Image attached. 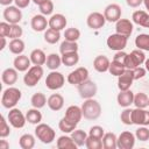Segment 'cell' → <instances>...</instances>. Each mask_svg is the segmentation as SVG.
<instances>
[{
  "label": "cell",
  "instance_id": "obj_1",
  "mask_svg": "<svg viewBox=\"0 0 149 149\" xmlns=\"http://www.w3.org/2000/svg\"><path fill=\"white\" fill-rule=\"evenodd\" d=\"M101 105L98 100L91 98V99H85L83 105H81V112H83V118L86 120H97L101 115Z\"/></svg>",
  "mask_w": 149,
  "mask_h": 149
},
{
  "label": "cell",
  "instance_id": "obj_2",
  "mask_svg": "<svg viewBox=\"0 0 149 149\" xmlns=\"http://www.w3.org/2000/svg\"><path fill=\"white\" fill-rule=\"evenodd\" d=\"M22 93L17 87L8 86L6 90H3L1 95V105L2 107L10 109L17 105V102L21 100Z\"/></svg>",
  "mask_w": 149,
  "mask_h": 149
},
{
  "label": "cell",
  "instance_id": "obj_3",
  "mask_svg": "<svg viewBox=\"0 0 149 149\" xmlns=\"http://www.w3.org/2000/svg\"><path fill=\"white\" fill-rule=\"evenodd\" d=\"M35 136L37 140H40L42 143L44 144H50L55 141L56 137V132L54 130V128L47 123H38L35 127Z\"/></svg>",
  "mask_w": 149,
  "mask_h": 149
},
{
  "label": "cell",
  "instance_id": "obj_4",
  "mask_svg": "<svg viewBox=\"0 0 149 149\" xmlns=\"http://www.w3.org/2000/svg\"><path fill=\"white\" fill-rule=\"evenodd\" d=\"M43 68L42 65H31L27 71L26 74L23 76V83L28 87H34L37 85V83L42 79L43 77Z\"/></svg>",
  "mask_w": 149,
  "mask_h": 149
},
{
  "label": "cell",
  "instance_id": "obj_5",
  "mask_svg": "<svg viewBox=\"0 0 149 149\" xmlns=\"http://www.w3.org/2000/svg\"><path fill=\"white\" fill-rule=\"evenodd\" d=\"M144 62H146V55H144L143 50L135 49L130 54H127L123 64H125L126 69H135V68L144 64Z\"/></svg>",
  "mask_w": 149,
  "mask_h": 149
},
{
  "label": "cell",
  "instance_id": "obj_6",
  "mask_svg": "<svg viewBox=\"0 0 149 149\" xmlns=\"http://www.w3.org/2000/svg\"><path fill=\"white\" fill-rule=\"evenodd\" d=\"M65 84V77L63 76V73L54 70L50 73H48L47 78H45V86L48 90L51 91H57L59 88H62Z\"/></svg>",
  "mask_w": 149,
  "mask_h": 149
},
{
  "label": "cell",
  "instance_id": "obj_7",
  "mask_svg": "<svg viewBox=\"0 0 149 149\" xmlns=\"http://www.w3.org/2000/svg\"><path fill=\"white\" fill-rule=\"evenodd\" d=\"M78 93L80 95L81 99H91V98H94V95L97 94L98 92V86L97 84L91 80V79H86L85 81L80 83L78 86Z\"/></svg>",
  "mask_w": 149,
  "mask_h": 149
},
{
  "label": "cell",
  "instance_id": "obj_8",
  "mask_svg": "<svg viewBox=\"0 0 149 149\" xmlns=\"http://www.w3.org/2000/svg\"><path fill=\"white\" fill-rule=\"evenodd\" d=\"M7 120L9 122V125L16 129H20V128H23L26 122H27V119H26V114H23L19 108L16 107H13L9 109L8 114H7Z\"/></svg>",
  "mask_w": 149,
  "mask_h": 149
},
{
  "label": "cell",
  "instance_id": "obj_9",
  "mask_svg": "<svg viewBox=\"0 0 149 149\" xmlns=\"http://www.w3.org/2000/svg\"><path fill=\"white\" fill-rule=\"evenodd\" d=\"M127 42H128V37H126L121 34H118V33L111 34L106 40V44H107L108 49L114 50V51L123 50L127 47Z\"/></svg>",
  "mask_w": 149,
  "mask_h": 149
},
{
  "label": "cell",
  "instance_id": "obj_10",
  "mask_svg": "<svg viewBox=\"0 0 149 149\" xmlns=\"http://www.w3.org/2000/svg\"><path fill=\"white\" fill-rule=\"evenodd\" d=\"M86 79H88V70L86 68H84V66H79V68L74 69L66 77V80H68L69 84L77 85V86L80 83L85 81Z\"/></svg>",
  "mask_w": 149,
  "mask_h": 149
},
{
  "label": "cell",
  "instance_id": "obj_11",
  "mask_svg": "<svg viewBox=\"0 0 149 149\" xmlns=\"http://www.w3.org/2000/svg\"><path fill=\"white\" fill-rule=\"evenodd\" d=\"M3 19L5 21H7L10 24H15L19 23L22 20V12L21 8L16 7V6H6V8L3 9Z\"/></svg>",
  "mask_w": 149,
  "mask_h": 149
},
{
  "label": "cell",
  "instance_id": "obj_12",
  "mask_svg": "<svg viewBox=\"0 0 149 149\" xmlns=\"http://www.w3.org/2000/svg\"><path fill=\"white\" fill-rule=\"evenodd\" d=\"M105 23H106V19H105L104 14L100 12H92L86 17L87 27L93 30H98V29L102 28L105 26Z\"/></svg>",
  "mask_w": 149,
  "mask_h": 149
},
{
  "label": "cell",
  "instance_id": "obj_13",
  "mask_svg": "<svg viewBox=\"0 0 149 149\" xmlns=\"http://www.w3.org/2000/svg\"><path fill=\"white\" fill-rule=\"evenodd\" d=\"M132 122L137 126H149V111L135 107L132 111Z\"/></svg>",
  "mask_w": 149,
  "mask_h": 149
},
{
  "label": "cell",
  "instance_id": "obj_14",
  "mask_svg": "<svg viewBox=\"0 0 149 149\" xmlns=\"http://www.w3.org/2000/svg\"><path fill=\"white\" fill-rule=\"evenodd\" d=\"M135 134L132 132L125 130L118 136V148L119 149H132L135 146Z\"/></svg>",
  "mask_w": 149,
  "mask_h": 149
},
{
  "label": "cell",
  "instance_id": "obj_15",
  "mask_svg": "<svg viewBox=\"0 0 149 149\" xmlns=\"http://www.w3.org/2000/svg\"><path fill=\"white\" fill-rule=\"evenodd\" d=\"M121 7L118 3H109L104 9V16L108 22H116L121 19Z\"/></svg>",
  "mask_w": 149,
  "mask_h": 149
},
{
  "label": "cell",
  "instance_id": "obj_16",
  "mask_svg": "<svg viewBox=\"0 0 149 149\" xmlns=\"http://www.w3.org/2000/svg\"><path fill=\"white\" fill-rule=\"evenodd\" d=\"M133 81H134L133 70L132 69H126L125 72L118 77V88L120 91L129 90L130 86L133 85Z\"/></svg>",
  "mask_w": 149,
  "mask_h": 149
},
{
  "label": "cell",
  "instance_id": "obj_17",
  "mask_svg": "<svg viewBox=\"0 0 149 149\" xmlns=\"http://www.w3.org/2000/svg\"><path fill=\"white\" fill-rule=\"evenodd\" d=\"M64 118H65L69 122H71V123H73V125L77 126V125L79 123V121L81 120V118H83L81 107H79V106H77V105H71V106H69V107L66 108V111H65Z\"/></svg>",
  "mask_w": 149,
  "mask_h": 149
},
{
  "label": "cell",
  "instance_id": "obj_18",
  "mask_svg": "<svg viewBox=\"0 0 149 149\" xmlns=\"http://www.w3.org/2000/svg\"><path fill=\"white\" fill-rule=\"evenodd\" d=\"M30 27L34 31H37V33L45 31L47 27H49V20H47V16L43 14H36L31 17Z\"/></svg>",
  "mask_w": 149,
  "mask_h": 149
},
{
  "label": "cell",
  "instance_id": "obj_19",
  "mask_svg": "<svg viewBox=\"0 0 149 149\" xmlns=\"http://www.w3.org/2000/svg\"><path fill=\"white\" fill-rule=\"evenodd\" d=\"M133 22L128 19H120L119 21L115 22V30L118 34H121L126 37H130L133 33Z\"/></svg>",
  "mask_w": 149,
  "mask_h": 149
},
{
  "label": "cell",
  "instance_id": "obj_20",
  "mask_svg": "<svg viewBox=\"0 0 149 149\" xmlns=\"http://www.w3.org/2000/svg\"><path fill=\"white\" fill-rule=\"evenodd\" d=\"M66 24H68V20L65 17V15H63L61 13L52 14L49 19V28H52V29L61 31V30L65 29Z\"/></svg>",
  "mask_w": 149,
  "mask_h": 149
},
{
  "label": "cell",
  "instance_id": "obj_21",
  "mask_svg": "<svg viewBox=\"0 0 149 149\" xmlns=\"http://www.w3.org/2000/svg\"><path fill=\"white\" fill-rule=\"evenodd\" d=\"M31 61H30V57L21 54V55H16V57L14 58L13 61V65L14 68L19 71V72H26L31 65Z\"/></svg>",
  "mask_w": 149,
  "mask_h": 149
},
{
  "label": "cell",
  "instance_id": "obj_22",
  "mask_svg": "<svg viewBox=\"0 0 149 149\" xmlns=\"http://www.w3.org/2000/svg\"><path fill=\"white\" fill-rule=\"evenodd\" d=\"M17 70L15 68H7L1 73V80L5 85L13 86L17 81Z\"/></svg>",
  "mask_w": 149,
  "mask_h": 149
},
{
  "label": "cell",
  "instance_id": "obj_23",
  "mask_svg": "<svg viewBox=\"0 0 149 149\" xmlns=\"http://www.w3.org/2000/svg\"><path fill=\"white\" fill-rule=\"evenodd\" d=\"M47 105L48 107L51 109V111H55V112H58L63 108L64 106V98L62 94L59 93H52L51 95L48 97V101H47Z\"/></svg>",
  "mask_w": 149,
  "mask_h": 149
},
{
  "label": "cell",
  "instance_id": "obj_24",
  "mask_svg": "<svg viewBox=\"0 0 149 149\" xmlns=\"http://www.w3.org/2000/svg\"><path fill=\"white\" fill-rule=\"evenodd\" d=\"M116 101H118V105L123 108L129 107L134 101V92H132L130 88L126 91H120L116 97Z\"/></svg>",
  "mask_w": 149,
  "mask_h": 149
},
{
  "label": "cell",
  "instance_id": "obj_25",
  "mask_svg": "<svg viewBox=\"0 0 149 149\" xmlns=\"http://www.w3.org/2000/svg\"><path fill=\"white\" fill-rule=\"evenodd\" d=\"M109 64H111V61L108 59V57H106L104 55H98L93 59V68L95 71H98L100 73L107 72L109 69Z\"/></svg>",
  "mask_w": 149,
  "mask_h": 149
},
{
  "label": "cell",
  "instance_id": "obj_26",
  "mask_svg": "<svg viewBox=\"0 0 149 149\" xmlns=\"http://www.w3.org/2000/svg\"><path fill=\"white\" fill-rule=\"evenodd\" d=\"M132 20L134 23L144 27V28H149V13L146 10H135L132 14Z\"/></svg>",
  "mask_w": 149,
  "mask_h": 149
},
{
  "label": "cell",
  "instance_id": "obj_27",
  "mask_svg": "<svg viewBox=\"0 0 149 149\" xmlns=\"http://www.w3.org/2000/svg\"><path fill=\"white\" fill-rule=\"evenodd\" d=\"M101 141H102L104 149H116L118 148V136L112 132L105 133Z\"/></svg>",
  "mask_w": 149,
  "mask_h": 149
},
{
  "label": "cell",
  "instance_id": "obj_28",
  "mask_svg": "<svg viewBox=\"0 0 149 149\" xmlns=\"http://www.w3.org/2000/svg\"><path fill=\"white\" fill-rule=\"evenodd\" d=\"M56 147L58 149H76L78 148V146L74 143L73 139L71 137V135H62L58 137L57 142H56Z\"/></svg>",
  "mask_w": 149,
  "mask_h": 149
},
{
  "label": "cell",
  "instance_id": "obj_29",
  "mask_svg": "<svg viewBox=\"0 0 149 149\" xmlns=\"http://www.w3.org/2000/svg\"><path fill=\"white\" fill-rule=\"evenodd\" d=\"M29 57H30L31 64L34 65H44L47 62V56L42 49H34L30 52Z\"/></svg>",
  "mask_w": 149,
  "mask_h": 149
},
{
  "label": "cell",
  "instance_id": "obj_30",
  "mask_svg": "<svg viewBox=\"0 0 149 149\" xmlns=\"http://www.w3.org/2000/svg\"><path fill=\"white\" fill-rule=\"evenodd\" d=\"M8 48H9V51L12 54L21 55V54H23V51L26 49V44H24L22 38H13V40H10Z\"/></svg>",
  "mask_w": 149,
  "mask_h": 149
},
{
  "label": "cell",
  "instance_id": "obj_31",
  "mask_svg": "<svg viewBox=\"0 0 149 149\" xmlns=\"http://www.w3.org/2000/svg\"><path fill=\"white\" fill-rule=\"evenodd\" d=\"M26 119H27V122L31 125H38L42 121V113L40 112L38 108H35V107L29 108L26 113Z\"/></svg>",
  "mask_w": 149,
  "mask_h": 149
},
{
  "label": "cell",
  "instance_id": "obj_32",
  "mask_svg": "<svg viewBox=\"0 0 149 149\" xmlns=\"http://www.w3.org/2000/svg\"><path fill=\"white\" fill-rule=\"evenodd\" d=\"M45 64H47V68H48L49 70H51V71L57 70V69L61 66V64H63V63H62V56H59L58 54L52 52V54H50V55L47 56V62H45Z\"/></svg>",
  "mask_w": 149,
  "mask_h": 149
},
{
  "label": "cell",
  "instance_id": "obj_33",
  "mask_svg": "<svg viewBox=\"0 0 149 149\" xmlns=\"http://www.w3.org/2000/svg\"><path fill=\"white\" fill-rule=\"evenodd\" d=\"M47 101H48V99H47L45 94L42 93V92H36V93H34V94L31 95V98H30V104H31V106L35 107V108H38V109L43 108V107L47 105Z\"/></svg>",
  "mask_w": 149,
  "mask_h": 149
},
{
  "label": "cell",
  "instance_id": "obj_34",
  "mask_svg": "<svg viewBox=\"0 0 149 149\" xmlns=\"http://www.w3.org/2000/svg\"><path fill=\"white\" fill-rule=\"evenodd\" d=\"M35 137L34 135L29 134V133H26L23 135L20 136L19 139V146L22 148V149H33L35 147Z\"/></svg>",
  "mask_w": 149,
  "mask_h": 149
},
{
  "label": "cell",
  "instance_id": "obj_35",
  "mask_svg": "<svg viewBox=\"0 0 149 149\" xmlns=\"http://www.w3.org/2000/svg\"><path fill=\"white\" fill-rule=\"evenodd\" d=\"M44 41L49 44H56L59 40H61V31L52 29V28H48L44 31Z\"/></svg>",
  "mask_w": 149,
  "mask_h": 149
},
{
  "label": "cell",
  "instance_id": "obj_36",
  "mask_svg": "<svg viewBox=\"0 0 149 149\" xmlns=\"http://www.w3.org/2000/svg\"><path fill=\"white\" fill-rule=\"evenodd\" d=\"M78 62H79L78 51L68 52V54H63L62 55V63L65 66H74V65L78 64Z\"/></svg>",
  "mask_w": 149,
  "mask_h": 149
},
{
  "label": "cell",
  "instance_id": "obj_37",
  "mask_svg": "<svg viewBox=\"0 0 149 149\" xmlns=\"http://www.w3.org/2000/svg\"><path fill=\"white\" fill-rule=\"evenodd\" d=\"M88 134L86 132H84L83 129H74L72 133H71V137L73 139L74 143L78 146V147H84L85 146V142H86V139H87Z\"/></svg>",
  "mask_w": 149,
  "mask_h": 149
},
{
  "label": "cell",
  "instance_id": "obj_38",
  "mask_svg": "<svg viewBox=\"0 0 149 149\" xmlns=\"http://www.w3.org/2000/svg\"><path fill=\"white\" fill-rule=\"evenodd\" d=\"M135 45L140 50L149 51V34H139L135 37Z\"/></svg>",
  "mask_w": 149,
  "mask_h": 149
},
{
  "label": "cell",
  "instance_id": "obj_39",
  "mask_svg": "<svg viewBox=\"0 0 149 149\" xmlns=\"http://www.w3.org/2000/svg\"><path fill=\"white\" fill-rule=\"evenodd\" d=\"M126 70V66L123 63L121 62H118V61H112L111 64H109V69H108V72L115 77H119L120 74H122Z\"/></svg>",
  "mask_w": 149,
  "mask_h": 149
},
{
  "label": "cell",
  "instance_id": "obj_40",
  "mask_svg": "<svg viewBox=\"0 0 149 149\" xmlns=\"http://www.w3.org/2000/svg\"><path fill=\"white\" fill-rule=\"evenodd\" d=\"M73 51H78V43L77 42L64 40L61 43V45H59V52H61V55L68 54V52H73Z\"/></svg>",
  "mask_w": 149,
  "mask_h": 149
},
{
  "label": "cell",
  "instance_id": "obj_41",
  "mask_svg": "<svg viewBox=\"0 0 149 149\" xmlns=\"http://www.w3.org/2000/svg\"><path fill=\"white\" fill-rule=\"evenodd\" d=\"M148 100H149V97L146 93L139 92V93L134 94V101H133V104L135 105V107L146 108V107H148Z\"/></svg>",
  "mask_w": 149,
  "mask_h": 149
},
{
  "label": "cell",
  "instance_id": "obj_42",
  "mask_svg": "<svg viewBox=\"0 0 149 149\" xmlns=\"http://www.w3.org/2000/svg\"><path fill=\"white\" fill-rule=\"evenodd\" d=\"M80 37V30L78 28L71 27V28H66L64 31V38L66 41H72V42H77Z\"/></svg>",
  "mask_w": 149,
  "mask_h": 149
},
{
  "label": "cell",
  "instance_id": "obj_43",
  "mask_svg": "<svg viewBox=\"0 0 149 149\" xmlns=\"http://www.w3.org/2000/svg\"><path fill=\"white\" fill-rule=\"evenodd\" d=\"M58 128H59L61 132H63V133H65V134H71V133L77 128V126L73 125V123H71V122H69V121L63 116V118L59 120V122H58Z\"/></svg>",
  "mask_w": 149,
  "mask_h": 149
},
{
  "label": "cell",
  "instance_id": "obj_44",
  "mask_svg": "<svg viewBox=\"0 0 149 149\" xmlns=\"http://www.w3.org/2000/svg\"><path fill=\"white\" fill-rule=\"evenodd\" d=\"M85 147L87 149H101L102 148V141L101 139H97L93 136H87L86 142H85Z\"/></svg>",
  "mask_w": 149,
  "mask_h": 149
},
{
  "label": "cell",
  "instance_id": "obj_45",
  "mask_svg": "<svg viewBox=\"0 0 149 149\" xmlns=\"http://www.w3.org/2000/svg\"><path fill=\"white\" fill-rule=\"evenodd\" d=\"M135 137L139 141L146 142L149 140V129L147 128V126H140L136 132H135Z\"/></svg>",
  "mask_w": 149,
  "mask_h": 149
},
{
  "label": "cell",
  "instance_id": "obj_46",
  "mask_svg": "<svg viewBox=\"0 0 149 149\" xmlns=\"http://www.w3.org/2000/svg\"><path fill=\"white\" fill-rule=\"evenodd\" d=\"M40 8V13L48 16V15H52V12H54V2L51 0H47L45 2H43L42 5L38 6Z\"/></svg>",
  "mask_w": 149,
  "mask_h": 149
},
{
  "label": "cell",
  "instance_id": "obj_47",
  "mask_svg": "<svg viewBox=\"0 0 149 149\" xmlns=\"http://www.w3.org/2000/svg\"><path fill=\"white\" fill-rule=\"evenodd\" d=\"M22 34H23V29L21 28V26L19 23L10 24V29H9V34H8V37L10 40H13V38H21Z\"/></svg>",
  "mask_w": 149,
  "mask_h": 149
},
{
  "label": "cell",
  "instance_id": "obj_48",
  "mask_svg": "<svg viewBox=\"0 0 149 149\" xmlns=\"http://www.w3.org/2000/svg\"><path fill=\"white\" fill-rule=\"evenodd\" d=\"M10 134V127H9V122L8 120H6V118L3 115H1V123H0V137L5 139Z\"/></svg>",
  "mask_w": 149,
  "mask_h": 149
},
{
  "label": "cell",
  "instance_id": "obj_49",
  "mask_svg": "<svg viewBox=\"0 0 149 149\" xmlns=\"http://www.w3.org/2000/svg\"><path fill=\"white\" fill-rule=\"evenodd\" d=\"M132 108H129V107H126L122 112H121V114H120V120H121V122L123 123V125H126V126H130V125H133V122H132Z\"/></svg>",
  "mask_w": 149,
  "mask_h": 149
},
{
  "label": "cell",
  "instance_id": "obj_50",
  "mask_svg": "<svg viewBox=\"0 0 149 149\" xmlns=\"http://www.w3.org/2000/svg\"><path fill=\"white\" fill-rule=\"evenodd\" d=\"M88 135L90 136H93V137H97V139H102V136L105 135V129L101 127V126H92L88 130Z\"/></svg>",
  "mask_w": 149,
  "mask_h": 149
},
{
  "label": "cell",
  "instance_id": "obj_51",
  "mask_svg": "<svg viewBox=\"0 0 149 149\" xmlns=\"http://www.w3.org/2000/svg\"><path fill=\"white\" fill-rule=\"evenodd\" d=\"M132 70H133L134 80H137V79L143 78V77L146 76V73H147V70H146V68H143V66H137V68L132 69Z\"/></svg>",
  "mask_w": 149,
  "mask_h": 149
},
{
  "label": "cell",
  "instance_id": "obj_52",
  "mask_svg": "<svg viewBox=\"0 0 149 149\" xmlns=\"http://www.w3.org/2000/svg\"><path fill=\"white\" fill-rule=\"evenodd\" d=\"M9 29H10V23H8L7 21H2V22H0V36L8 37Z\"/></svg>",
  "mask_w": 149,
  "mask_h": 149
},
{
  "label": "cell",
  "instance_id": "obj_53",
  "mask_svg": "<svg viewBox=\"0 0 149 149\" xmlns=\"http://www.w3.org/2000/svg\"><path fill=\"white\" fill-rule=\"evenodd\" d=\"M126 56H127V54H126L123 50H120V51H116V52H115V55H114L113 59H114V61H118V62L123 63V62H125Z\"/></svg>",
  "mask_w": 149,
  "mask_h": 149
},
{
  "label": "cell",
  "instance_id": "obj_54",
  "mask_svg": "<svg viewBox=\"0 0 149 149\" xmlns=\"http://www.w3.org/2000/svg\"><path fill=\"white\" fill-rule=\"evenodd\" d=\"M30 1H31V0H14V3H15L16 7H19V8L22 9V8L28 7L29 3H30Z\"/></svg>",
  "mask_w": 149,
  "mask_h": 149
},
{
  "label": "cell",
  "instance_id": "obj_55",
  "mask_svg": "<svg viewBox=\"0 0 149 149\" xmlns=\"http://www.w3.org/2000/svg\"><path fill=\"white\" fill-rule=\"evenodd\" d=\"M126 3L132 8H136L143 3V0H126Z\"/></svg>",
  "mask_w": 149,
  "mask_h": 149
},
{
  "label": "cell",
  "instance_id": "obj_56",
  "mask_svg": "<svg viewBox=\"0 0 149 149\" xmlns=\"http://www.w3.org/2000/svg\"><path fill=\"white\" fill-rule=\"evenodd\" d=\"M9 143L6 140H0V149H8Z\"/></svg>",
  "mask_w": 149,
  "mask_h": 149
},
{
  "label": "cell",
  "instance_id": "obj_57",
  "mask_svg": "<svg viewBox=\"0 0 149 149\" xmlns=\"http://www.w3.org/2000/svg\"><path fill=\"white\" fill-rule=\"evenodd\" d=\"M0 38H1V47H0V50H3V49L6 48V45H7V41H6V37H3V36H0Z\"/></svg>",
  "mask_w": 149,
  "mask_h": 149
},
{
  "label": "cell",
  "instance_id": "obj_58",
  "mask_svg": "<svg viewBox=\"0 0 149 149\" xmlns=\"http://www.w3.org/2000/svg\"><path fill=\"white\" fill-rule=\"evenodd\" d=\"M12 2H14V0H0V5L2 6H10Z\"/></svg>",
  "mask_w": 149,
  "mask_h": 149
},
{
  "label": "cell",
  "instance_id": "obj_59",
  "mask_svg": "<svg viewBox=\"0 0 149 149\" xmlns=\"http://www.w3.org/2000/svg\"><path fill=\"white\" fill-rule=\"evenodd\" d=\"M31 1H33V2L35 3V5H37V6H40V5H42L43 2H45L47 0H31Z\"/></svg>",
  "mask_w": 149,
  "mask_h": 149
},
{
  "label": "cell",
  "instance_id": "obj_60",
  "mask_svg": "<svg viewBox=\"0 0 149 149\" xmlns=\"http://www.w3.org/2000/svg\"><path fill=\"white\" fill-rule=\"evenodd\" d=\"M144 68H146L147 72H149V58H146V62H144Z\"/></svg>",
  "mask_w": 149,
  "mask_h": 149
},
{
  "label": "cell",
  "instance_id": "obj_61",
  "mask_svg": "<svg viewBox=\"0 0 149 149\" xmlns=\"http://www.w3.org/2000/svg\"><path fill=\"white\" fill-rule=\"evenodd\" d=\"M143 5H144L146 9H147L148 13H149V0H143Z\"/></svg>",
  "mask_w": 149,
  "mask_h": 149
},
{
  "label": "cell",
  "instance_id": "obj_62",
  "mask_svg": "<svg viewBox=\"0 0 149 149\" xmlns=\"http://www.w3.org/2000/svg\"><path fill=\"white\" fill-rule=\"evenodd\" d=\"M148 106H149V100H148Z\"/></svg>",
  "mask_w": 149,
  "mask_h": 149
}]
</instances>
